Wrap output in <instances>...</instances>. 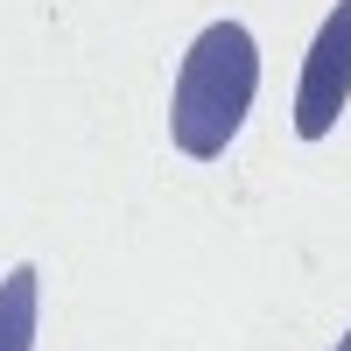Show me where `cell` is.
Instances as JSON below:
<instances>
[{"mask_svg":"<svg viewBox=\"0 0 351 351\" xmlns=\"http://www.w3.org/2000/svg\"><path fill=\"white\" fill-rule=\"evenodd\" d=\"M253 92H260V43L239 21H211L176 71V99H169L176 148L190 162H218L232 148V134L246 127Z\"/></svg>","mask_w":351,"mask_h":351,"instance_id":"1","label":"cell"},{"mask_svg":"<svg viewBox=\"0 0 351 351\" xmlns=\"http://www.w3.org/2000/svg\"><path fill=\"white\" fill-rule=\"evenodd\" d=\"M344 99H351V0H337L330 21L309 43V64H302V84H295V134L324 141L337 127Z\"/></svg>","mask_w":351,"mask_h":351,"instance_id":"2","label":"cell"},{"mask_svg":"<svg viewBox=\"0 0 351 351\" xmlns=\"http://www.w3.org/2000/svg\"><path fill=\"white\" fill-rule=\"evenodd\" d=\"M36 295H43L36 267H14L0 281V351H36Z\"/></svg>","mask_w":351,"mask_h":351,"instance_id":"3","label":"cell"},{"mask_svg":"<svg viewBox=\"0 0 351 351\" xmlns=\"http://www.w3.org/2000/svg\"><path fill=\"white\" fill-rule=\"evenodd\" d=\"M337 351H351V330H344V337H337Z\"/></svg>","mask_w":351,"mask_h":351,"instance_id":"4","label":"cell"}]
</instances>
